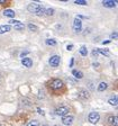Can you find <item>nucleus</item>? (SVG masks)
I'll return each mask as SVG.
<instances>
[{
	"label": "nucleus",
	"mask_w": 118,
	"mask_h": 126,
	"mask_svg": "<svg viewBox=\"0 0 118 126\" xmlns=\"http://www.w3.org/2000/svg\"><path fill=\"white\" fill-rule=\"evenodd\" d=\"M109 43H110V41H109V39H107V41H103V42H102V44L106 45V44H109Z\"/></svg>",
	"instance_id": "31"
},
{
	"label": "nucleus",
	"mask_w": 118,
	"mask_h": 126,
	"mask_svg": "<svg viewBox=\"0 0 118 126\" xmlns=\"http://www.w3.org/2000/svg\"><path fill=\"white\" fill-rule=\"evenodd\" d=\"M44 15H46V16H52V15H54V9H53V8H47V9H45Z\"/></svg>",
	"instance_id": "20"
},
{
	"label": "nucleus",
	"mask_w": 118,
	"mask_h": 126,
	"mask_svg": "<svg viewBox=\"0 0 118 126\" xmlns=\"http://www.w3.org/2000/svg\"><path fill=\"white\" fill-rule=\"evenodd\" d=\"M11 29L10 25H1L0 26V34H5V33H8V32Z\"/></svg>",
	"instance_id": "13"
},
{
	"label": "nucleus",
	"mask_w": 118,
	"mask_h": 126,
	"mask_svg": "<svg viewBox=\"0 0 118 126\" xmlns=\"http://www.w3.org/2000/svg\"><path fill=\"white\" fill-rule=\"evenodd\" d=\"M73 29L75 33H80L82 31V23H81V19L79 18H74L73 20Z\"/></svg>",
	"instance_id": "5"
},
{
	"label": "nucleus",
	"mask_w": 118,
	"mask_h": 126,
	"mask_svg": "<svg viewBox=\"0 0 118 126\" xmlns=\"http://www.w3.org/2000/svg\"><path fill=\"white\" fill-rule=\"evenodd\" d=\"M60 62H61V58L59 56V55H53V56H51L50 58V60H48L50 65L53 66V68L58 66L59 64H60Z\"/></svg>",
	"instance_id": "4"
},
{
	"label": "nucleus",
	"mask_w": 118,
	"mask_h": 126,
	"mask_svg": "<svg viewBox=\"0 0 118 126\" xmlns=\"http://www.w3.org/2000/svg\"><path fill=\"white\" fill-rule=\"evenodd\" d=\"M110 38H111V39H117L118 38V33H117V32H114V33H111V35H110Z\"/></svg>",
	"instance_id": "25"
},
{
	"label": "nucleus",
	"mask_w": 118,
	"mask_h": 126,
	"mask_svg": "<svg viewBox=\"0 0 118 126\" xmlns=\"http://www.w3.org/2000/svg\"><path fill=\"white\" fill-rule=\"evenodd\" d=\"M55 126H59V125H55Z\"/></svg>",
	"instance_id": "36"
},
{
	"label": "nucleus",
	"mask_w": 118,
	"mask_h": 126,
	"mask_svg": "<svg viewBox=\"0 0 118 126\" xmlns=\"http://www.w3.org/2000/svg\"><path fill=\"white\" fill-rule=\"evenodd\" d=\"M68 113H69V108L66 106H61V107H59L55 110V114L58 116H65L68 115Z\"/></svg>",
	"instance_id": "6"
},
{
	"label": "nucleus",
	"mask_w": 118,
	"mask_h": 126,
	"mask_svg": "<svg viewBox=\"0 0 118 126\" xmlns=\"http://www.w3.org/2000/svg\"><path fill=\"white\" fill-rule=\"evenodd\" d=\"M18 23V20H15V19H11L10 20V24H17Z\"/></svg>",
	"instance_id": "32"
},
{
	"label": "nucleus",
	"mask_w": 118,
	"mask_h": 126,
	"mask_svg": "<svg viewBox=\"0 0 118 126\" xmlns=\"http://www.w3.org/2000/svg\"><path fill=\"white\" fill-rule=\"evenodd\" d=\"M3 16L14 18V17H15V11L11 10V9H6V10H3Z\"/></svg>",
	"instance_id": "14"
},
{
	"label": "nucleus",
	"mask_w": 118,
	"mask_h": 126,
	"mask_svg": "<svg viewBox=\"0 0 118 126\" xmlns=\"http://www.w3.org/2000/svg\"><path fill=\"white\" fill-rule=\"evenodd\" d=\"M25 126H39V124H38V122L37 121H31V122H29L27 125H25Z\"/></svg>",
	"instance_id": "24"
},
{
	"label": "nucleus",
	"mask_w": 118,
	"mask_h": 126,
	"mask_svg": "<svg viewBox=\"0 0 118 126\" xmlns=\"http://www.w3.org/2000/svg\"><path fill=\"white\" fill-rule=\"evenodd\" d=\"M93 66H97L98 68V66H99V63H93Z\"/></svg>",
	"instance_id": "33"
},
{
	"label": "nucleus",
	"mask_w": 118,
	"mask_h": 126,
	"mask_svg": "<svg viewBox=\"0 0 118 126\" xmlns=\"http://www.w3.org/2000/svg\"><path fill=\"white\" fill-rule=\"evenodd\" d=\"M108 123L111 126H118V116H109L108 117Z\"/></svg>",
	"instance_id": "10"
},
{
	"label": "nucleus",
	"mask_w": 118,
	"mask_h": 126,
	"mask_svg": "<svg viewBox=\"0 0 118 126\" xmlns=\"http://www.w3.org/2000/svg\"><path fill=\"white\" fill-rule=\"evenodd\" d=\"M6 2V0H0V3H5Z\"/></svg>",
	"instance_id": "34"
},
{
	"label": "nucleus",
	"mask_w": 118,
	"mask_h": 126,
	"mask_svg": "<svg viewBox=\"0 0 118 126\" xmlns=\"http://www.w3.org/2000/svg\"><path fill=\"white\" fill-rule=\"evenodd\" d=\"M107 88H108V84L106 83V82H100V83L98 84L97 89H98V91H99V92H102V91H105Z\"/></svg>",
	"instance_id": "15"
},
{
	"label": "nucleus",
	"mask_w": 118,
	"mask_h": 126,
	"mask_svg": "<svg viewBox=\"0 0 118 126\" xmlns=\"http://www.w3.org/2000/svg\"><path fill=\"white\" fill-rule=\"evenodd\" d=\"M73 63H74V59L72 58V59H71V62H70V64H69V65H70V68H72V66H73Z\"/></svg>",
	"instance_id": "28"
},
{
	"label": "nucleus",
	"mask_w": 118,
	"mask_h": 126,
	"mask_svg": "<svg viewBox=\"0 0 118 126\" xmlns=\"http://www.w3.org/2000/svg\"><path fill=\"white\" fill-rule=\"evenodd\" d=\"M92 55H93V56H97V55H99V53H98V50H96V48H94V50L92 51Z\"/></svg>",
	"instance_id": "26"
},
{
	"label": "nucleus",
	"mask_w": 118,
	"mask_h": 126,
	"mask_svg": "<svg viewBox=\"0 0 118 126\" xmlns=\"http://www.w3.org/2000/svg\"><path fill=\"white\" fill-rule=\"evenodd\" d=\"M14 28L17 29V31H21V29L25 28V25H24L23 23H20V21H18L17 24H15V26H14Z\"/></svg>",
	"instance_id": "18"
},
{
	"label": "nucleus",
	"mask_w": 118,
	"mask_h": 126,
	"mask_svg": "<svg viewBox=\"0 0 118 126\" xmlns=\"http://www.w3.org/2000/svg\"><path fill=\"white\" fill-rule=\"evenodd\" d=\"M73 121H74V116H72V115H65V116H63V118H62V123L66 126L71 125V124L73 123Z\"/></svg>",
	"instance_id": "7"
},
{
	"label": "nucleus",
	"mask_w": 118,
	"mask_h": 126,
	"mask_svg": "<svg viewBox=\"0 0 118 126\" xmlns=\"http://www.w3.org/2000/svg\"><path fill=\"white\" fill-rule=\"evenodd\" d=\"M27 10L31 14H35L37 16H42L45 13V8H44V6H42L38 2H31L27 6Z\"/></svg>",
	"instance_id": "1"
},
{
	"label": "nucleus",
	"mask_w": 118,
	"mask_h": 126,
	"mask_svg": "<svg viewBox=\"0 0 118 126\" xmlns=\"http://www.w3.org/2000/svg\"><path fill=\"white\" fill-rule=\"evenodd\" d=\"M78 96H79V98H81L82 100H87V99H89L90 94L88 92V90H86V89H81L80 91H79Z\"/></svg>",
	"instance_id": "9"
},
{
	"label": "nucleus",
	"mask_w": 118,
	"mask_h": 126,
	"mask_svg": "<svg viewBox=\"0 0 118 126\" xmlns=\"http://www.w3.org/2000/svg\"><path fill=\"white\" fill-rule=\"evenodd\" d=\"M74 3H75V5H81V6H87L88 5V2H87L86 0H75Z\"/></svg>",
	"instance_id": "22"
},
{
	"label": "nucleus",
	"mask_w": 118,
	"mask_h": 126,
	"mask_svg": "<svg viewBox=\"0 0 118 126\" xmlns=\"http://www.w3.org/2000/svg\"><path fill=\"white\" fill-rule=\"evenodd\" d=\"M46 44L50 45V46H54V45H56V41L53 38H47L46 39Z\"/></svg>",
	"instance_id": "21"
},
{
	"label": "nucleus",
	"mask_w": 118,
	"mask_h": 126,
	"mask_svg": "<svg viewBox=\"0 0 118 126\" xmlns=\"http://www.w3.org/2000/svg\"><path fill=\"white\" fill-rule=\"evenodd\" d=\"M88 119H89V122L91 124H97L100 119V115L97 111H91L89 114V116H88Z\"/></svg>",
	"instance_id": "3"
},
{
	"label": "nucleus",
	"mask_w": 118,
	"mask_h": 126,
	"mask_svg": "<svg viewBox=\"0 0 118 126\" xmlns=\"http://www.w3.org/2000/svg\"><path fill=\"white\" fill-rule=\"evenodd\" d=\"M63 87V82L60 79H54L52 81H50V88H52L53 90H60Z\"/></svg>",
	"instance_id": "2"
},
{
	"label": "nucleus",
	"mask_w": 118,
	"mask_h": 126,
	"mask_svg": "<svg viewBox=\"0 0 118 126\" xmlns=\"http://www.w3.org/2000/svg\"><path fill=\"white\" fill-rule=\"evenodd\" d=\"M66 50H68V51H72V50H73V45H68V46H66Z\"/></svg>",
	"instance_id": "27"
},
{
	"label": "nucleus",
	"mask_w": 118,
	"mask_h": 126,
	"mask_svg": "<svg viewBox=\"0 0 118 126\" xmlns=\"http://www.w3.org/2000/svg\"><path fill=\"white\" fill-rule=\"evenodd\" d=\"M43 126H48V125H46V124H45V125H43Z\"/></svg>",
	"instance_id": "35"
},
{
	"label": "nucleus",
	"mask_w": 118,
	"mask_h": 126,
	"mask_svg": "<svg viewBox=\"0 0 118 126\" xmlns=\"http://www.w3.org/2000/svg\"><path fill=\"white\" fill-rule=\"evenodd\" d=\"M21 64H23L24 66H26V68H30V66L33 65V61L28 58H24L23 61H21Z\"/></svg>",
	"instance_id": "12"
},
{
	"label": "nucleus",
	"mask_w": 118,
	"mask_h": 126,
	"mask_svg": "<svg viewBox=\"0 0 118 126\" xmlns=\"http://www.w3.org/2000/svg\"><path fill=\"white\" fill-rule=\"evenodd\" d=\"M97 50H98V53H99V54L106 55V56H108V55H109V51H108V50H105V48H97Z\"/></svg>",
	"instance_id": "19"
},
{
	"label": "nucleus",
	"mask_w": 118,
	"mask_h": 126,
	"mask_svg": "<svg viewBox=\"0 0 118 126\" xmlns=\"http://www.w3.org/2000/svg\"><path fill=\"white\" fill-rule=\"evenodd\" d=\"M108 104L111 106H117L118 105V96H111L108 99Z\"/></svg>",
	"instance_id": "11"
},
{
	"label": "nucleus",
	"mask_w": 118,
	"mask_h": 126,
	"mask_svg": "<svg viewBox=\"0 0 118 126\" xmlns=\"http://www.w3.org/2000/svg\"><path fill=\"white\" fill-rule=\"evenodd\" d=\"M37 111H38V113L41 114V115H44V111H43V110L41 109V108H37Z\"/></svg>",
	"instance_id": "29"
},
{
	"label": "nucleus",
	"mask_w": 118,
	"mask_h": 126,
	"mask_svg": "<svg viewBox=\"0 0 118 126\" xmlns=\"http://www.w3.org/2000/svg\"><path fill=\"white\" fill-rule=\"evenodd\" d=\"M26 54H28V52H27V51H26V52H23V53H21V54H20V56H21V58H25V55H26Z\"/></svg>",
	"instance_id": "30"
},
{
	"label": "nucleus",
	"mask_w": 118,
	"mask_h": 126,
	"mask_svg": "<svg viewBox=\"0 0 118 126\" xmlns=\"http://www.w3.org/2000/svg\"><path fill=\"white\" fill-rule=\"evenodd\" d=\"M28 28L30 29L31 32H36L37 31V26L34 25V24H28Z\"/></svg>",
	"instance_id": "23"
},
{
	"label": "nucleus",
	"mask_w": 118,
	"mask_h": 126,
	"mask_svg": "<svg viewBox=\"0 0 118 126\" xmlns=\"http://www.w3.org/2000/svg\"><path fill=\"white\" fill-rule=\"evenodd\" d=\"M118 1H115V0H105L102 1V6L106 8H115L117 6Z\"/></svg>",
	"instance_id": "8"
},
{
	"label": "nucleus",
	"mask_w": 118,
	"mask_h": 126,
	"mask_svg": "<svg viewBox=\"0 0 118 126\" xmlns=\"http://www.w3.org/2000/svg\"><path fill=\"white\" fill-rule=\"evenodd\" d=\"M79 52H80V54H81L82 56H87V55H88V48H87L86 46H81L80 50H79Z\"/></svg>",
	"instance_id": "17"
},
{
	"label": "nucleus",
	"mask_w": 118,
	"mask_h": 126,
	"mask_svg": "<svg viewBox=\"0 0 118 126\" xmlns=\"http://www.w3.org/2000/svg\"><path fill=\"white\" fill-rule=\"evenodd\" d=\"M72 74H73L75 78L78 79H82L83 78V73H82L81 71H78V70H72Z\"/></svg>",
	"instance_id": "16"
}]
</instances>
